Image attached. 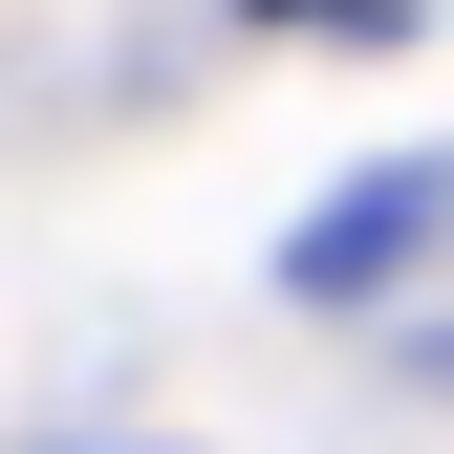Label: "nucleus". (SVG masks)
I'll return each instance as SVG.
<instances>
[{
	"mask_svg": "<svg viewBox=\"0 0 454 454\" xmlns=\"http://www.w3.org/2000/svg\"><path fill=\"white\" fill-rule=\"evenodd\" d=\"M260 22H303V0H260Z\"/></svg>",
	"mask_w": 454,
	"mask_h": 454,
	"instance_id": "nucleus-2",
	"label": "nucleus"
},
{
	"mask_svg": "<svg viewBox=\"0 0 454 454\" xmlns=\"http://www.w3.org/2000/svg\"><path fill=\"white\" fill-rule=\"evenodd\" d=\"M433 216H454V174H433V152H389L368 195H325V216H303V260H281V281H303V303H368V281L411 260Z\"/></svg>",
	"mask_w": 454,
	"mask_h": 454,
	"instance_id": "nucleus-1",
	"label": "nucleus"
}]
</instances>
